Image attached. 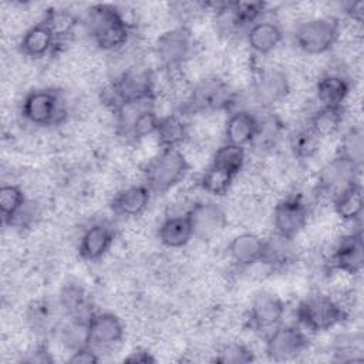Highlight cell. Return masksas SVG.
<instances>
[{
    "label": "cell",
    "instance_id": "cell-1",
    "mask_svg": "<svg viewBox=\"0 0 364 364\" xmlns=\"http://www.w3.org/2000/svg\"><path fill=\"white\" fill-rule=\"evenodd\" d=\"M84 26L92 43L105 53L125 48L132 33V27L122 11L112 4L91 6L85 13Z\"/></svg>",
    "mask_w": 364,
    "mask_h": 364
},
{
    "label": "cell",
    "instance_id": "cell-2",
    "mask_svg": "<svg viewBox=\"0 0 364 364\" xmlns=\"http://www.w3.org/2000/svg\"><path fill=\"white\" fill-rule=\"evenodd\" d=\"M294 313L297 324L309 334L333 330L348 318V310L344 303L324 293L304 297L297 303Z\"/></svg>",
    "mask_w": 364,
    "mask_h": 364
},
{
    "label": "cell",
    "instance_id": "cell-3",
    "mask_svg": "<svg viewBox=\"0 0 364 364\" xmlns=\"http://www.w3.org/2000/svg\"><path fill=\"white\" fill-rule=\"evenodd\" d=\"M189 169L191 165L179 148L161 149L144 166L142 179L152 193L162 195L183 182Z\"/></svg>",
    "mask_w": 364,
    "mask_h": 364
},
{
    "label": "cell",
    "instance_id": "cell-4",
    "mask_svg": "<svg viewBox=\"0 0 364 364\" xmlns=\"http://www.w3.org/2000/svg\"><path fill=\"white\" fill-rule=\"evenodd\" d=\"M155 75L149 67L139 64L122 70L107 90L104 101L112 112L121 104L155 100Z\"/></svg>",
    "mask_w": 364,
    "mask_h": 364
},
{
    "label": "cell",
    "instance_id": "cell-5",
    "mask_svg": "<svg viewBox=\"0 0 364 364\" xmlns=\"http://www.w3.org/2000/svg\"><path fill=\"white\" fill-rule=\"evenodd\" d=\"M236 105V94L230 85L216 77H206L193 84L181 104V112L206 114L232 111Z\"/></svg>",
    "mask_w": 364,
    "mask_h": 364
},
{
    "label": "cell",
    "instance_id": "cell-6",
    "mask_svg": "<svg viewBox=\"0 0 364 364\" xmlns=\"http://www.w3.org/2000/svg\"><path fill=\"white\" fill-rule=\"evenodd\" d=\"M20 112L34 127L60 125L68 115L64 97L53 88H37L27 92Z\"/></svg>",
    "mask_w": 364,
    "mask_h": 364
},
{
    "label": "cell",
    "instance_id": "cell-7",
    "mask_svg": "<svg viewBox=\"0 0 364 364\" xmlns=\"http://www.w3.org/2000/svg\"><path fill=\"white\" fill-rule=\"evenodd\" d=\"M340 38V23L333 17H313L297 24L294 44L307 55L328 53Z\"/></svg>",
    "mask_w": 364,
    "mask_h": 364
},
{
    "label": "cell",
    "instance_id": "cell-8",
    "mask_svg": "<svg viewBox=\"0 0 364 364\" xmlns=\"http://www.w3.org/2000/svg\"><path fill=\"white\" fill-rule=\"evenodd\" d=\"M309 333L299 324H279L264 336V353L276 363L293 361L307 353Z\"/></svg>",
    "mask_w": 364,
    "mask_h": 364
},
{
    "label": "cell",
    "instance_id": "cell-9",
    "mask_svg": "<svg viewBox=\"0 0 364 364\" xmlns=\"http://www.w3.org/2000/svg\"><path fill=\"white\" fill-rule=\"evenodd\" d=\"M155 57L164 71L185 68L193 53V37L186 26H178L164 31L154 46Z\"/></svg>",
    "mask_w": 364,
    "mask_h": 364
},
{
    "label": "cell",
    "instance_id": "cell-10",
    "mask_svg": "<svg viewBox=\"0 0 364 364\" xmlns=\"http://www.w3.org/2000/svg\"><path fill=\"white\" fill-rule=\"evenodd\" d=\"M124 336L125 327L121 318L111 311H92L87 320L85 346L98 355L114 351L122 343Z\"/></svg>",
    "mask_w": 364,
    "mask_h": 364
},
{
    "label": "cell",
    "instance_id": "cell-11",
    "mask_svg": "<svg viewBox=\"0 0 364 364\" xmlns=\"http://www.w3.org/2000/svg\"><path fill=\"white\" fill-rule=\"evenodd\" d=\"M310 208L300 193H289L279 199L273 208L272 222L274 233L296 239L307 226Z\"/></svg>",
    "mask_w": 364,
    "mask_h": 364
},
{
    "label": "cell",
    "instance_id": "cell-12",
    "mask_svg": "<svg viewBox=\"0 0 364 364\" xmlns=\"http://www.w3.org/2000/svg\"><path fill=\"white\" fill-rule=\"evenodd\" d=\"M360 172L361 169L337 154L320 168L316 179V193L333 200L338 193L360 181Z\"/></svg>",
    "mask_w": 364,
    "mask_h": 364
},
{
    "label": "cell",
    "instance_id": "cell-13",
    "mask_svg": "<svg viewBox=\"0 0 364 364\" xmlns=\"http://www.w3.org/2000/svg\"><path fill=\"white\" fill-rule=\"evenodd\" d=\"M284 311L286 304L280 296L269 290H262L250 301L246 324L252 331L266 336L282 324Z\"/></svg>",
    "mask_w": 364,
    "mask_h": 364
},
{
    "label": "cell",
    "instance_id": "cell-14",
    "mask_svg": "<svg viewBox=\"0 0 364 364\" xmlns=\"http://www.w3.org/2000/svg\"><path fill=\"white\" fill-rule=\"evenodd\" d=\"M252 92L255 101L264 109H270L276 104L283 102L290 92V81L287 74L274 65L259 67L255 71Z\"/></svg>",
    "mask_w": 364,
    "mask_h": 364
},
{
    "label": "cell",
    "instance_id": "cell-15",
    "mask_svg": "<svg viewBox=\"0 0 364 364\" xmlns=\"http://www.w3.org/2000/svg\"><path fill=\"white\" fill-rule=\"evenodd\" d=\"M192 229L193 239L209 242L219 236L228 226L226 210L213 200H196L186 210Z\"/></svg>",
    "mask_w": 364,
    "mask_h": 364
},
{
    "label": "cell",
    "instance_id": "cell-16",
    "mask_svg": "<svg viewBox=\"0 0 364 364\" xmlns=\"http://www.w3.org/2000/svg\"><path fill=\"white\" fill-rule=\"evenodd\" d=\"M327 266L330 270L351 276L361 273L364 266V243L360 229L350 232L337 240L327 259Z\"/></svg>",
    "mask_w": 364,
    "mask_h": 364
},
{
    "label": "cell",
    "instance_id": "cell-17",
    "mask_svg": "<svg viewBox=\"0 0 364 364\" xmlns=\"http://www.w3.org/2000/svg\"><path fill=\"white\" fill-rule=\"evenodd\" d=\"M115 240V229L111 223L100 220L88 225L78 242V255L85 262H100L111 250Z\"/></svg>",
    "mask_w": 364,
    "mask_h": 364
},
{
    "label": "cell",
    "instance_id": "cell-18",
    "mask_svg": "<svg viewBox=\"0 0 364 364\" xmlns=\"http://www.w3.org/2000/svg\"><path fill=\"white\" fill-rule=\"evenodd\" d=\"M259 129V115L247 108H235L229 111L225 122L223 136L226 144L242 148L250 146Z\"/></svg>",
    "mask_w": 364,
    "mask_h": 364
},
{
    "label": "cell",
    "instance_id": "cell-19",
    "mask_svg": "<svg viewBox=\"0 0 364 364\" xmlns=\"http://www.w3.org/2000/svg\"><path fill=\"white\" fill-rule=\"evenodd\" d=\"M152 192L142 183L129 185L118 191L109 202V208L114 215L122 219H134L141 216L151 202Z\"/></svg>",
    "mask_w": 364,
    "mask_h": 364
},
{
    "label": "cell",
    "instance_id": "cell-20",
    "mask_svg": "<svg viewBox=\"0 0 364 364\" xmlns=\"http://www.w3.org/2000/svg\"><path fill=\"white\" fill-rule=\"evenodd\" d=\"M264 247V237L255 232H242L232 237L228 245L230 262L239 269H249L260 264Z\"/></svg>",
    "mask_w": 364,
    "mask_h": 364
},
{
    "label": "cell",
    "instance_id": "cell-21",
    "mask_svg": "<svg viewBox=\"0 0 364 364\" xmlns=\"http://www.w3.org/2000/svg\"><path fill=\"white\" fill-rule=\"evenodd\" d=\"M351 91V81L340 71H328L316 82V100L318 107L344 108Z\"/></svg>",
    "mask_w": 364,
    "mask_h": 364
},
{
    "label": "cell",
    "instance_id": "cell-22",
    "mask_svg": "<svg viewBox=\"0 0 364 364\" xmlns=\"http://www.w3.org/2000/svg\"><path fill=\"white\" fill-rule=\"evenodd\" d=\"M58 41L48 27V24L41 20L31 27H28L18 44L20 53L30 58H43L58 50Z\"/></svg>",
    "mask_w": 364,
    "mask_h": 364
},
{
    "label": "cell",
    "instance_id": "cell-23",
    "mask_svg": "<svg viewBox=\"0 0 364 364\" xmlns=\"http://www.w3.org/2000/svg\"><path fill=\"white\" fill-rule=\"evenodd\" d=\"M283 37L284 34L280 24L267 18H260L252 24L245 34L249 48L257 55H269L273 53L283 41Z\"/></svg>",
    "mask_w": 364,
    "mask_h": 364
},
{
    "label": "cell",
    "instance_id": "cell-24",
    "mask_svg": "<svg viewBox=\"0 0 364 364\" xmlns=\"http://www.w3.org/2000/svg\"><path fill=\"white\" fill-rule=\"evenodd\" d=\"M158 240L168 249H182L193 239V229L188 213L166 216L158 226Z\"/></svg>",
    "mask_w": 364,
    "mask_h": 364
},
{
    "label": "cell",
    "instance_id": "cell-25",
    "mask_svg": "<svg viewBox=\"0 0 364 364\" xmlns=\"http://www.w3.org/2000/svg\"><path fill=\"white\" fill-rule=\"evenodd\" d=\"M336 215L346 223H357L361 220L364 210V198L361 182L357 181L346 191L338 193L333 200Z\"/></svg>",
    "mask_w": 364,
    "mask_h": 364
},
{
    "label": "cell",
    "instance_id": "cell-26",
    "mask_svg": "<svg viewBox=\"0 0 364 364\" xmlns=\"http://www.w3.org/2000/svg\"><path fill=\"white\" fill-rule=\"evenodd\" d=\"M161 149L179 148L189 136L188 124L179 114L161 115L156 131L154 134Z\"/></svg>",
    "mask_w": 364,
    "mask_h": 364
},
{
    "label": "cell",
    "instance_id": "cell-27",
    "mask_svg": "<svg viewBox=\"0 0 364 364\" xmlns=\"http://www.w3.org/2000/svg\"><path fill=\"white\" fill-rule=\"evenodd\" d=\"M294 239H287L277 233L264 239L263 256L260 264L269 267L270 270L283 269L294 260Z\"/></svg>",
    "mask_w": 364,
    "mask_h": 364
},
{
    "label": "cell",
    "instance_id": "cell-28",
    "mask_svg": "<svg viewBox=\"0 0 364 364\" xmlns=\"http://www.w3.org/2000/svg\"><path fill=\"white\" fill-rule=\"evenodd\" d=\"M58 304L67 318L87 323V320L92 314L84 289L75 283H68L63 287V290L60 291Z\"/></svg>",
    "mask_w": 364,
    "mask_h": 364
},
{
    "label": "cell",
    "instance_id": "cell-29",
    "mask_svg": "<svg viewBox=\"0 0 364 364\" xmlns=\"http://www.w3.org/2000/svg\"><path fill=\"white\" fill-rule=\"evenodd\" d=\"M343 119L344 108L318 107L310 114L307 124L321 139H324L336 135L341 129Z\"/></svg>",
    "mask_w": 364,
    "mask_h": 364
},
{
    "label": "cell",
    "instance_id": "cell-30",
    "mask_svg": "<svg viewBox=\"0 0 364 364\" xmlns=\"http://www.w3.org/2000/svg\"><path fill=\"white\" fill-rule=\"evenodd\" d=\"M321 138L311 129V127L303 125L297 128L289 138V146L293 156L297 161H309L316 156L320 149Z\"/></svg>",
    "mask_w": 364,
    "mask_h": 364
},
{
    "label": "cell",
    "instance_id": "cell-31",
    "mask_svg": "<svg viewBox=\"0 0 364 364\" xmlns=\"http://www.w3.org/2000/svg\"><path fill=\"white\" fill-rule=\"evenodd\" d=\"M27 199L24 191L14 183H4L0 188V213L4 225H13L21 210L26 208Z\"/></svg>",
    "mask_w": 364,
    "mask_h": 364
},
{
    "label": "cell",
    "instance_id": "cell-32",
    "mask_svg": "<svg viewBox=\"0 0 364 364\" xmlns=\"http://www.w3.org/2000/svg\"><path fill=\"white\" fill-rule=\"evenodd\" d=\"M235 176H232L230 173H228L226 171L215 166V165H209L203 173L199 176L198 179V186L200 188L202 192L210 195V196H225L229 193V191L233 186L235 182Z\"/></svg>",
    "mask_w": 364,
    "mask_h": 364
},
{
    "label": "cell",
    "instance_id": "cell-33",
    "mask_svg": "<svg viewBox=\"0 0 364 364\" xmlns=\"http://www.w3.org/2000/svg\"><path fill=\"white\" fill-rule=\"evenodd\" d=\"M212 165L226 171L232 176H237L246 165V148L223 142L213 154Z\"/></svg>",
    "mask_w": 364,
    "mask_h": 364
},
{
    "label": "cell",
    "instance_id": "cell-34",
    "mask_svg": "<svg viewBox=\"0 0 364 364\" xmlns=\"http://www.w3.org/2000/svg\"><path fill=\"white\" fill-rule=\"evenodd\" d=\"M337 154L350 161L358 169L363 168L364 136L360 125H353L343 134Z\"/></svg>",
    "mask_w": 364,
    "mask_h": 364
},
{
    "label": "cell",
    "instance_id": "cell-35",
    "mask_svg": "<svg viewBox=\"0 0 364 364\" xmlns=\"http://www.w3.org/2000/svg\"><path fill=\"white\" fill-rule=\"evenodd\" d=\"M51 31L54 33L58 46H61L64 41H68V38L73 37L74 30L78 24L77 16L65 9H57V10H50L46 13L43 18Z\"/></svg>",
    "mask_w": 364,
    "mask_h": 364
},
{
    "label": "cell",
    "instance_id": "cell-36",
    "mask_svg": "<svg viewBox=\"0 0 364 364\" xmlns=\"http://www.w3.org/2000/svg\"><path fill=\"white\" fill-rule=\"evenodd\" d=\"M363 338L360 334H340L333 343V354L337 361L360 363L363 361Z\"/></svg>",
    "mask_w": 364,
    "mask_h": 364
},
{
    "label": "cell",
    "instance_id": "cell-37",
    "mask_svg": "<svg viewBox=\"0 0 364 364\" xmlns=\"http://www.w3.org/2000/svg\"><path fill=\"white\" fill-rule=\"evenodd\" d=\"M253 360V351L246 344L239 341H230L220 346L215 355V361L223 364H245Z\"/></svg>",
    "mask_w": 364,
    "mask_h": 364
},
{
    "label": "cell",
    "instance_id": "cell-38",
    "mask_svg": "<svg viewBox=\"0 0 364 364\" xmlns=\"http://www.w3.org/2000/svg\"><path fill=\"white\" fill-rule=\"evenodd\" d=\"M51 307L48 303L46 301H36L28 307L27 311V321L30 323V326L37 330L41 331L44 328H48L50 321H51Z\"/></svg>",
    "mask_w": 364,
    "mask_h": 364
},
{
    "label": "cell",
    "instance_id": "cell-39",
    "mask_svg": "<svg viewBox=\"0 0 364 364\" xmlns=\"http://www.w3.org/2000/svg\"><path fill=\"white\" fill-rule=\"evenodd\" d=\"M100 360L101 357L87 346L71 351V355L68 357V361L73 364H91V363H98Z\"/></svg>",
    "mask_w": 364,
    "mask_h": 364
},
{
    "label": "cell",
    "instance_id": "cell-40",
    "mask_svg": "<svg viewBox=\"0 0 364 364\" xmlns=\"http://www.w3.org/2000/svg\"><path fill=\"white\" fill-rule=\"evenodd\" d=\"M344 13L347 14V17L354 21L355 24H361L363 23V16H364V1L358 0V1H350L347 3Z\"/></svg>",
    "mask_w": 364,
    "mask_h": 364
},
{
    "label": "cell",
    "instance_id": "cell-41",
    "mask_svg": "<svg viewBox=\"0 0 364 364\" xmlns=\"http://www.w3.org/2000/svg\"><path fill=\"white\" fill-rule=\"evenodd\" d=\"M26 363H53V357L50 355L46 346H37L31 353H27V357L23 358Z\"/></svg>",
    "mask_w": 364,
    "mask_h": 364
},
{
    "label": "cell",
    "instance_id": "cell-42",
    "mask_svg": "<svg viewBox=\"0 0 364 364\" xmlns=\"http://www.w3.org/2000/svg\"><path fill=\"white\" fill-rule=\"evenodd\" d=\"M125 361L128 363H154L155 358L151 355V353L145 348H136L132 353H129L128 357H125Z\"/></svg>",
    "mask_w": 364,
    "mask_h": 364
}]
</instances>
